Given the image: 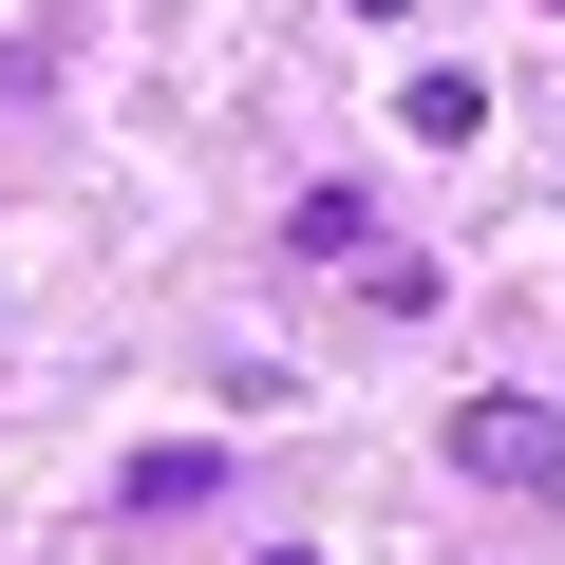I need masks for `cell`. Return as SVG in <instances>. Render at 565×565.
<instances>
[{"mask_svg":"<svg viewBox=\"0 0 565 565\" xmlns=\"http://www.w3.org/2000/svg\"><path fill=\"white\" fill-rule=\"evenodd\" d=\"M471 490H509V509H565V415L546 396H452V434H434Z\"/></svg>","mask_w":565,"mask_h":565,"instance_id":"obj_1","label":"cell"},{"mask_svg":"<svg viewBox=\"0 0 565 565\" xmlns=\"http://www.w3.org/2000/svg\"><path fill=\"white\" fill-rule=\"evenodd\" d=\"M282 264H377V207L359 189H302V207H282Z\"/></svg>","mask_w":565,"mask_h":565,"instance_id":"obj_2","label":"cell"},{"mask_svg":"<svg viewBox=\"0 0 565 565\" xmlns=\"http://www.w3.org/2000/svg\"><path fill=\"white\" fill-rule=\"evenodd\" d=\"M396 114H415V151H471V132H490V76H452V57H434Z\"/></svg>","mask_w":565,"mask_h":565,"instance_id":"obj_3","label":"cell"},{"mask_svg":"<svg viewBox=\"0 0 565 565\" xmlns=\"http://www.w3.org/2000/svg\"><path fill=\"white\" fill-rule=\"evenodd\" d=\"M207 490H226V452H132L114 471V509H207Z\"/></svg>","mask_w":565,"mask_h":565,"instance_id":"obj_4","label":"cell"},{"mask_svg":"<svg viewBox=\"0 0 565 565\" xmlns=\"http://www.w3.org/2000/svg\"><path fill=\"white\" fill-rule=\"evenodd\" d=\"M359 20H434V0H359Z\"/></svg>","mask_w":565,"mask_h":565,"instance_id":"obj_5","label":"cell"},{"mask_svg":"<svg viewBox=\"0 0 565 565\" xmlns=\"http://www.w3.org/2000/svg\"><path fill=\"white\" fill-rule=\"evenodd\" d=\"M264 565H321V546H264Z\"/></svg>","mask_w":565,"mask_h":565,"instance_id":"obj_6","label":"cell"}]
</instances>
